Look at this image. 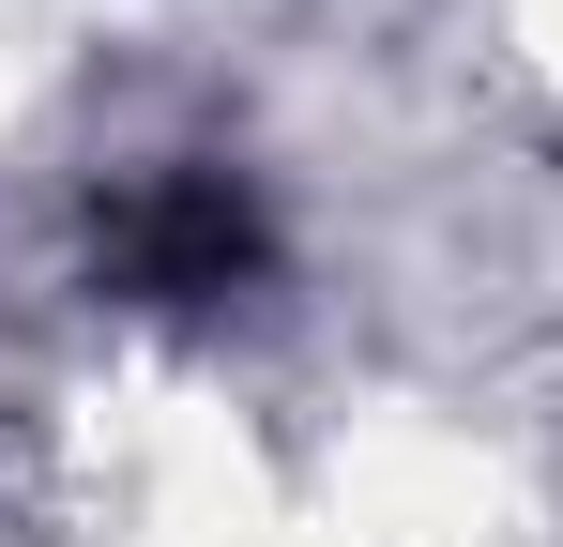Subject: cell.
<instances>
[{"instance_id": "6da1fadb", "label": "cell", "mask_w": 563, "mask_h": 547, "mask_svg": "<svg viewBox=\"0 0 563 547\" xmlns=\"http://www.w3.org/2000/svg\"><path fill=\"white\" fill-rule=\"evenodd\" d=\"M92 289L137 320H229L275 289V198L229 153H153L92 182Z\"/></svg>"}]
</instances>
